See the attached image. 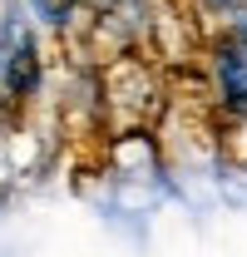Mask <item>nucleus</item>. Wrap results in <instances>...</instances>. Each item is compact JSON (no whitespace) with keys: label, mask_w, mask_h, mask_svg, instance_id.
Here are the masks:
<instances>
[{"label":"nucleus","mask_w":247,"mask_h":257,"mask_svg":"<svg viewBox=\"0 0 247 257\" xmlns=\"http://www.w3.org/2000/svg\"><path fill=\"white\" fill-rule=\"evenodd\" d=\"M45 89V45L25 0L0 5V99L25 109Z\"/></svg>","instance_id":"f257e3e1"},{"label":"nucleus","mask_w":247,"mask_h":257,"mask_svg":"<svg viewBox=\"0 0 247 257\" xmlns=\"http://www.w3.org/2000/svg\"><path fill=\"white\" fill-rule=\"evenodd\" d=\"M208 84L227 119H247V45L232 30L208 40Z\"/></svg>","instance_id":"f03ea898"},{"label":"nucleus","mask_w":247,"mask_h":257,"mask_svg":"<svg viewBox=\"0 0 247 257\" xmlns=\"http://www.w3.org/2000/svg\"><path fill=\"white\" fill-rule=\"evenodd\" d=\"M193 5H198V10L208 15V20H227V15H232V10H237L242 0H193Z\"/></svg>","instance_id":"7ed1b4c3"},{"label":"nucleus","mask_w":247,"mask_h":257,"mask_svg":"<svg viewBox=\"0 0 247 257\" xmlns=\"http://www.w3.org/2000/svg\"><path fill=\"white\" fill-rule=\"evenodd\" d=\"M222 30H232V35H237V40L247 45V0L237 5V10H232V15H227V20H222Z\"/></svg>","instance_id":"20e7f679"},{"label":"nucleus","mask_w":247,"mask_h":257,"mask_svg":"<svg viewBox=\"0 0 247 257\" xmlns=\"http://www.w3.org/2000/svg\"><path fill=\"white\" fill-rule=\"evenodd\" d=\"M89 5H114V0H89Z\"/></svg>","instance_id":"39448f33"},{"label":"nucleus","mask_w":247,"mask_h":257,"mask_svg":"<svg viewBox=\"0 0 247 257\" xmlns=\"http://www.w3.org/2000/svg\"><path fill=\"white\" fill-rule=\"evenodd\" d=\"M25 5H35V0H25Z\"/></svg>","instance_id":"423d86ee"},{"label":"nucleus","mask_w":247,"mask_h":257,"mask_svg":"<svg viewBox=\"0 0 247 257\" xmlns=\"http://www.w3.org/2000/svg\"><path fill=\"white\" fill-rule=\"evenodd\" d=\"M0 5H5V0H0Z\"/></svg>","instance_id":"0eeeda50"}]
</instances>
